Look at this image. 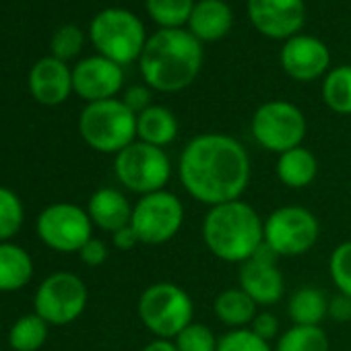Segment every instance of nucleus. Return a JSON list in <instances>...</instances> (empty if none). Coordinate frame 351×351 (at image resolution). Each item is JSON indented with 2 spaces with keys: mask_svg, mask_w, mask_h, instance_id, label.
<instances>
[{
  "mask_svg": "<svg viewBox=\"0 0 351 351\" xmlns=\"http://www.w3.org/2000/svg\"><path fill=\"white\" fill-rule=\"evenodd\" d=\"M178 173L184 191L199 203L217 207L240 201L250 182L246 147L223 132L191 138L180 155Z\"/></svg>",
  "mask_w": 351,
  "mask_h": 351,
  "instance_id": "1",
  "label": "nucleus"
},
{
  "mask_svg": "<svg viewBox=\"0 0 351 351\" xmlns=\"http://www.w3.org/2000/svg\"><path fill=\"white\" fill-rule=\"evenodd\" d=\"M143 81L153 91L176 93L195 83L203 69V44L189 29H157L138 58Z\"/></svg>",
  "mask_w": 351,
  "mask_h": 351,
  "instance_id": "2",
  "label": "nucleus"
},
{
  "mask_svg": "<svg viewBox=\"0 0 351 351\" xmlns=\"http://www.w3.org/2000/svg\"><path fill=\"white\" fill-rule=\"evenodd\" d=\"M203 240L213 256L226 263H246L265 242V221L244 201L211 207L203 221Z\"/></svg>",
  "mask_w": 351,
  "mask_h": 351,
  "instance_id": "3",
  "label": "nucleus"
},
{
  "mask_svg": "<svg viewBox=\"0 0 351 351\" xmlns=\"http://www.w3.org/2000/svg\"><path fill=\"white\" fill-rule=\"evenodd\" d=\"M89 38L99 56L124 66L141 58L147 44V32L143 21L126 9H104L91 25Z\"/></svg>",
  "mask_w": 351,
  "mask_h": 351,
  "instance_id": "4",
  "label": "nucleus"
},
{
  "mask_svg": "<svg viewBox=\"0 0 351 351\" xmlns=\"http://www.w3.org/2000/svg\"><path fill=\"white\" fill-rule=\"evenodd\" d=\"M83 141L99 153H120L136 136V114L122 99H104L87 104L79 116Z\"/></svg>",
  "mask_w": 351,
  "mask_h": 351,
  "instance_id": "5",
  "label": "nucleus"
},
{
  "mask_svg": "<svg viewBox=\"0 0 351 351\" xmlns=\"http://www.w3.org/2000/svg\"><path fill=\"white\" fill-rule=\"evenodd\" d=\"M138 318L157 339H176L191 322L195 304L180 285L159 281L149 285L138 298Z\"/></svg>",
  "mask_w": 351,
  "mask_h": 351,
  "instance_id": "6",
  "label": "nucleus"
},
{
  "mask_svg": "<svg viewBox=\"0 0 351 351\" xmlns=\"http://www.w3.org/2000/svg\"><path fill=\"white\" fill-rule=\"evenodd\" d=\"M114 171L124 189L145 197L157 191H165V184L171 176V165L163 149L134 141L116 153Z\"/></svg>",
  "mask_w": 351,
  "mask_h": 351,
  "instance_id": "7",
  "label": "nucleus"
},
{
  "mask_svg": "<svg viewBox=\"0 0 351 351\" xmlns=\"http://www.w3.org/2000/svg\"><path fill=\"white\" fill-rule=\"evenodd\" d=\"M306 118L304 112L285 99H273L265 101L256 108L252 120H250V132L254 141L277 155L295 149L302 145L306 136Z\"/></svg>",
  "mask_w": 351,
  "mask_h": 351,
  "instance_id": "8",
  "label": "nucleus"
},
{
  "mask_svg": "<svg viewBox=\"0 0 351 351\" xmlns=\"http://www.w3.org/2000/svg\"><path fill=\"white\" fill-rule=\"evenodd\" d=\"M184 223V205L169 191L145 195L132 207L130 228L141 244L159 246L169 242Z\"/></svg>",
  "mask_w": 351,
  "mask_h": 351,
  "instance_id": "9",
  "label": "nucleus"
},
{
  "mask_svg": "<svg viewBox=\"0 0 351 351\" xmlns=\"http://www.w3.org/2000/svg\"><path fill=\"white\" fill-rule=\"evenodd\" d=\"M318 219L306 207H279L265 219V244L279 256H300L310 252L318 242Z\"/></svg>",
  "mask_w": 351,
  "mask_h": 351,
  "instance_id": "10",
  "label": "nucleus"
},
{
  "mask_svg": "<svg viewBox=\"0 0 351 351\" xmlns=\"http://www.w3.org/2000/svg\"><path fill=\"white\" fill-rule=\"evenodd\" d=\"M87 287L81 277L75 273H54L40 283L34 308L40 318H44L48 324L64 326L75 322L87 308Z\"/></svg>",
  "mask_w": 351,
  "mask_h": 351,
  "instance_id": "11",
  "label": "nucleus"
},
{
  "mask_svg": "<svg viewBox=\"0 0 351 351\" xmlns=\"http://www.w3.org/2000/svg\"><path fill=\"white\" fill-rule=\"evenodd\" d=\"M40 240L56 252H79L93 236V223L85 209L73 203L46 207L36 223Z\"/></svg>",
  "mask_w": 351,
  "mask_h": 351,
  "instance_id": "12",
  "label": "nucleus"
},
{
  "mask_svg": "<svg viewBox=\"0 0 351 351\" xmlns=\"http://www.w3.org/2000/svg\"><path fill=\"white\" fill-rule=\"evenodd\" d=\"M252 27L271 40H289L300 34L306 7L304 0H248Z\"/></svg>",
  "mask_w": 351,
  "mask_h": 351,
  "instance_id": "13",
  "label": "nucleus"
},
{
  "mask_svg": "<svg viewBox=\"0 0 351 351\" xmlns=\"http://www.w3.org/2000/svg\"><path fill=\"white\" fill-rule=\"evenodd\" d=\"M281 66L287 77L300 83H310L328 73L330 52L326 44L314 36L298 34L285 40L281 48Z\"/></svg>",
  "mask_w": 351,
  "mask_h": 351,
  "instance_id": "14",
  "label": "nucleus"
},
{
  "mask_svg": "<svg viewBox=\"0 0 351 351\" xmlns=\"http://www.w3.org/2000/svg\"><path fill=\"white\" fill-rule=\"evenodd\" d=\"M122 85V66L99 54L79 60L77 66L73 69V91L89 104L114 99Z\"/></svg>",
  "mask_w": 351,
  "mask_h": 351,
  "instance_id": "15",
  "label": "nucleus"
},
{
  "mask_svg": "<svg viewBox=\"0 0 351 351\" xmlns=\"http://www.w3.org/2000/svg\"><path fill=\"white\" fill-rule=\"evenodd\" d=\"M29 91L42 106H60L73 93V69L66 62L46 56L29 73Z\"/></svg>",
  "mask_w": 351,
  "mask_h": 351,
  "instance_id": "16",
  "label": "nucleus"
},
{
  "mask_svg": "<svg viewBox=\"0 0 351 351\" xmlns=\"http://www.w3.org/2000/svg\"><path fill=\"white\" fill-rule=\"evenodd\" d=\"M240 287L256 306H275L285 291V281L275 263L248 258L240 267Z\"/></svg>",
  "mask_w": 351,
  "mask_h": 351,
  "instance_id": "17",
  "label": "nucleus"
},
{
  "mask_svg": "<svg viewBox=\"0 0 351 351\" xmlns=\"http://www.w3.org/2000/svg\"><path fill=\"white\" fill-rule=\"evenodd\" d=\"M234 27V13L226 0H199L195 5L189 32L203 42H217L226 38Z\"/></svg>",
  "mask_w": 351,
  "mask_h": 351,
  "instance_id": "18",
  "label": "nucleus"
},
{
  "mask_svg": "<svg viewBox=\"0 0 351 351\" xmlns=\"http://www.w3.org/2000/svg\"><path fill=\"white\" fill-rule=\"evenodd\" d=\"M87 213L93 226H97L104 232L116 234L118 230L130 226L132 207L118 189L104 186L91 195L87 203Z\"/></svg>",
  "mask_w": 351,
  "mask_h": 351,
  "instance_id": "19",
  "label": "nucleus"
},
{
  "mask_svg": "<svg viewBox=\"0 0 351 351\" xmlns=\"http://www.w3.org/2000/svg\"><path fill=\"white\" fill-rule=\"evenodd\" d=\"M277 178L287 189H306L314 182L318 173V159L306 147H295L277 157Z\"/></svg>",
  "mask_w": 351,
  "mask_h": 351,
  "instance_id": "20",
  "label": "nucleus"
},
{
  "mask_svg": "<svg viewBox=\"0 0 351 351\" xmlns=\"http://www.w3.org/2000/svg\"><path fill=\"white\" fill-rule=\"evenodd\" d=\"M136 136L143 143L163 149L178 136V120L163 106H151L136 116Z\"/></svg>",
  "mask_w": 351,
  "mask_h": 351,
  "instance_id": "21",
  "label": "nucleus"
},
{
  "mask_svg": "<svg viewBox=\"0 0 351 351\" xmlns=\"http://www.w3.org/2000/svg\"><path fill=\"white\" fill-rule=\"evenodd\" d=\"M34 277V261L17 244L0 242V291L23 289Z\"/></svg>",
  "mask_w": 351,
  "mask_h": 351,
  "instance_id": "22",
  "label": "nucleus"
},
{
  "mask_svg": "<svg viewBox=\"0 0 351 351\" xmlns=\"http://www.w3.org/2000/svg\"><path fill=\"white\" fill-rule=\"evenodd\" d=\"M213 308H215L217 318L232 328H246L248 324H252L254 316L258 314L254 300L242 287H236V289L232 287V289L221 291Z\"/></svg>",
  "mask_w": 351,
  "mask_h": 351,
  "instance_id": "23",
  "label": "nucleus"
},
{
  "mask_svg": "<svg viewBox=\"0 0 351 351\" xmlns=\"http://www.w3.org/2000/svg\"><path fill=\"white\" fill-rule=\"evenodd\" d=\"M289 318L293 324L302 326H320V322L328 316V298L322 289L316 287H300L289 304H287Z\"/></svg>",
  "mask_w": 351,
  "mask_h": 351,
  "instance_id": "24",
  "label": "nucleus"
},
{
  "mask_svg": "<svg viewBox=\"0 0 351 351\" xmlns=\"http://www.w3.org/2000/svg\"><path fill=\"white\" fill-rule=\"evenodd\" d=\"M322 99L335 114H351V64L337 66L324 75Z\"/></svg>",
  "mask_w": 351,
  "mask_h": 351,
  "instance_id": "25",
  "label": "nucleus"
},
{
  "mask_svg": "<svg viewBox=\"0 0 351 351\" xmlns=\"http://www.w3.org/2000/svg\"><path fill=\"white\" fill-rule=\"evenodd\" d=\"M197 0H145L149 17L159 29H182L189 25Z\"/></svg>",
  "mask_w": 351,
  "mask_h": 351,
  "instance_id": "26",
  "label": "nucleus"
},
{
  "mask_svg": "<svg viewBox=\"0 0 351 351\" xmlns=\"http://www.w3.org/2000/svg\"><path fill=\"white\" fill-rule=\"evenodd\" d=\"M48 339V322L36 312L21 316L9 332V343L15 351H38Z\"/></svg>",
  "mask_w": 351,
  "mask_h": 351,
  "instance_id": "27",
  "label": "nucleus"
},
{
  "mask_svg": "<svg viewBox=\"0 0 351 351\" xmlns=\"http://www.w3.org/2000/svg\"><path fill=\"white\" fill-rule=\"evenodd\" d=\"M330 343L322 326L293 324L279 339L275 351H328Z\"/></svg>",
  "mask_w": 351,
  "mask_h": 351,
  "instance_id": "28",
  "label": "nucleus"
},
{
  "mask_svg": "<svg viewBox=\"0 0 351 351\" xmlns=\"http://www.w3.org/2000/svg\"><path fill=\"white\" fill-rule=\"evenodd\" d=\"M23 215L21 199L13 191L0 186V242H9L21 230Z\"/></svg>",
  "mask_w": 351,
  "mask_h": 351,
  "instance_id": "29",
  "label": "nucleus"
},
{
  "mask_svg": "<svg viewBox=\"0 0 351 351\" xmlns=\"http://www.w3.org/2000/svg\"><path fill=\"white\" fill-rule=\"evenodd\" d=\"M83 44H85V36L83 32L73 25V23H66L62 27H58L52 36V42H50V50H52V56L66 62V60H73L81 54L83 50Z\"/></svg>",
  "mask_w": 351,
  "mask_h": 351,
  "instance_id": "30",
  "label": "nucleus"
},
{
  "mask_svg": "<svg viewBox=\"0 0 351 351\" xmlns=\"http://www.w3.org/2000/svg\"><path fill=\"white\" fill-rule=\"evenodd\" d=\"M178 351H217L219 339L207 324L191 322L178 337L173 339Z\"/></svg>",
  "mask_w": 351,
  "mask_h": 351,
  "instance_id": "31",
  "label": "nucleus"
},
{
  "mask_svg": "<svg viewBox=\"0 0 351 351\" xmlns=\"http://www.w3.org/2000/svg\"><path fill=\"white\" fill-rule=\"evenodd\" d=\"M328 273L339 293L351 298V240L341 242L332 250L328 258Z\"/></svg>",
  "mask_w": 351,
  "mask_h": 351,
  "instance_id": "32",
  "label": "nucleus"
},
{
  "mask_svg": "<svg viewBox=\"0 0 351 351\" xmlns=\"http://www.w3.org/2000/svg\"><path fill=\"white\" fill-rule=\"evenodd\" d=\"M217 351H275V349H271L269 341L261 339L250 328H232L219 339Z\"/></svg>",
  "mask_w": 351,
  "mask_h": 351,
  "instance_id": "33",
  "label": "nucleus"
},
{
  "mask_svg": "<svg viewBox=\"0 0 351 351\" xmlns=\"http://www.w3.org/2000/svg\"><path fill=\"white\" fill-rule=\"evenodd\" d=\"M151 87H147V85H132V87H128L126 91H124V97H122V101H124V106L130 110V112H134L136 116L141 114V112H145L147 108H151L153 104H151Z\"/></svg>",
  "mask_w": 351,
  "mask_h": 351,
  "instance_id": "34",
  "label": "nucleus"
},
{
  "mask_svg": "<svg viewBox=\"0 0 351 351\" xmlns=\"http://www.w3.org/2000/svg\"><path fill=\"white\" fill-rule=\"evenodd\" d=\"M250 330H252L254 335H258L261 339L271 341V339H275V337L279 335V320H277V316L271 314V312H258V314L254 316L252 324H250Z\"/></svg>",
  "mask_w": 351,
  "mask_h": 351,
  "instance_id": "35",
  "label": "nucleus"
},
{
  "mask_svg": "<svg viewBox=\"0 0 351 351\" xmlns=\"http://www.w3.org/2000/svg\"><path fill=\"white\" fill-rule=\"evenodd\" d=\"M79 256L81 261L87 265V267H101L106 261H108V246L106 242L97 240V238H91L81 250H79Z\"/></svg>",
  "mask_w": 351,
  "mask_h": 351,
  "instance_id": "36",
  "label": "nucleus"
},
{
  "mask_svg": "<svg viewBox=\"0 0 351 351\" xmlns=\"http://www.w3.org/2000/svg\"><path fill=\"white\" fill-rule=\"evenodd\" d=\"M328 316L335 322H349L351 320V298L337 293L328 300Z\"/></svg>",
  "mask_w": 351,
  "mask_h": 351,
  "instance_id": "37",
  "label": "nucleus"
},
{
  "mask_svg": "<svg viewBox=\"0 0 351 351\" xmlns=\"http://www.w3.org/2000/svg\"><path fill=\"white\" fill-rule=\"evenodd\" d=\"M112 244H114L118 250L126 252V250H132V248H134L136 244H141V242H138L134 230H132L130 226H126V228L118 230L116 234H112Z\"/></svg>",
  "mask_w": 351,
  "mask_h": 351,
  "instance_id": "38",
  "label": "nucleus"
},
{
  "mask_svg": "<svg viewBox=\"0 0 351 351\" xmlns=\"http://www.w3.org/2000/svg\"><path fill=\"white\" fill-rule=\"evenodd\" d=\"M141 351H178L173 339H155L151 343H147Z\"/></svg>",
  "mask_w": 351,
  "mask_h": 351,
  "instance_id": "39",
  "label": "nucleus"
}]
</instances>
